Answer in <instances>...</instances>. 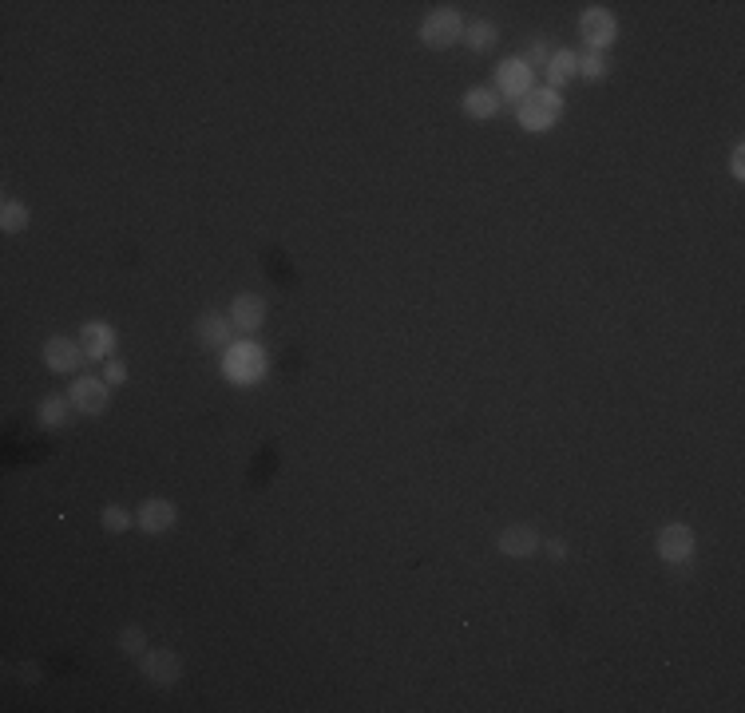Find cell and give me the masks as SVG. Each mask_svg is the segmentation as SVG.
Listing matches in <instances>:
<instances>
[{
  "mask_svg": "<svg viewBox=\"0 0 745 713\" xmlns=\"http://www.w3.org/2000/svg\"><path fill=\"white\" fill-rule=\"evenodd\" d=\"M222 377L230 381V385H238V389H250V385H258V381H266V373H270V357H266V349L254 341V337H242V341H230L226 349H222Z\"/></svg>",
  "mask_w": 745,
  "mask_h": 713,
  "instance_id": "cell-1",
  "label": "cell"
},
{
  "mask_svg": "<svg viewBox=\"0 0 745 713\" xmlns=\"http://www.w3.org/2000/svg\"><path fill=\"white\" fill-rule=\"evenodd\" d=\"M464 28H468V20H464V12L456 8V4H440V8H432L425 20H421V44L425 48H432V52H444V48H452V44H464Z\"/></svg>",
  "mask_w": 745,
  "mask_h": 713,
  "instance_id": "cell-2",
  "label": "cell"
},
{
  "mask_svg": "<svg viewBox=\"0 0 745 713\" xmlns=\"http://www.w3.org/2000/svg\"><path fill=\"white\" fill-rule=\"evenodd\" d=\"M559 119H563V96L551 92V88H535L532 96H524L516 103V123L528 135H547Z\"/></svg>",
  "mask_w": 745,
  "mask_h": 713,
  "instance_id": "cell-3",
  "label": "cell"
},
{
  "mask_svg": "<svg viewBox=\"0 0 745 713\" xmlns=\"http://www.w3.org/2000/svg\"><path fill=\"white\" fill-rule=\"evenodd\" d=\"M654 547H658V559H662L666 567H686V563H694L698 535H694L690 523H666V527H658Z\"/></svg>",
  "mask_w": 745,
  "mask_h": 713,
  "instance_id": "cell-4",
  "label": "cell"
},
{
  "mask_svg": "<svg viewBox=\"0 0 745 713\" xmlns=\"http://www.w3.org/2000/svg\"><path fill=\"white\" fill-rule=\"evenodd\" d=\"M579 36L587 40V52H607L619 40V16L603 4H591L579 16Z\"/></svg>",
  "mask_w": 745,
  "mask_h": 713,
  "instance_id": "cell-5",
  "label": "cell"
},
{
  "mask_svg": "<svg viewBox=\"0 0 745 713\" xmlns=\"http://www.w3.org/2000/svg\"><path fill=\"white\" fill-rule=\"evenodd\" d=\"M492 88L500 92V100L520 103L524 96H532L535 92V68L524 56H508V60H500V68H496V84H492Z\"/></svg>",
  "mask_w": 745,
  "mask_h": 713,
  "instance_id": "cell-6",
  "label": "cell"
},
{
  "mask_svg": "<svg viewBox=\"0 0 745 713\" xmlns=\"http://www.w3.org/2000/svg\"><path fill=\"white\" fill-rule=\"evenodd\" d=\"M80 349H84V361H88V365H104V361H111L115 349H119L115 325L104 321V317H88V321L80 325Z\"/></svg>",
  "mask_w": 745,
  "mask_h": 713,
  "instance_id": "cell-7",
  "label": "cell"
},
{
  "mask_svg": "<svg viewBox=\"0 0 745 713\" xmlns=\"http://www.w3.org/2000/svg\"><path fill=\"white\" fill-rule=\"evenodd\" d=\"M68 401L80 416H104L111 408V385L104 377H76L68 385Z\"/></svg>",
  "mask_w": 745,
  "mask_h": 713,
  "instance_id": "cell-8",
  "label": "cell"
},
{
  "mask_svg": "<svg viewBox=\"0 0 745 713\" xmlns=\"http://www.w3.org/2000/svg\"><path fill=\"white\" fill-rule=\"evenodd\" d=\"M139 670L151 686H175L183 678V658L171 650V646H155L139 658Z\"/></svg>",
  "mask_w": 745,
  "mask_h": 713,
  "instance_id": "cell-9",
  "label": "cell"
},
{
  "mask_svg": "<svg viewBox=\"0 0 745 713\" xmlns=\"http://www.w3.org/2000/svg\"><path fill=\"white\" fill-rule=\"evenodd\" d=\"M175 523H179V508H175V500H163V496L143 500L135 511V527L143 535H167Z\"/></svg>",
  "mask_w": 745,
  "mask_h": 713,
  "instance_id": "cell-10",
  "label": "cell"
},
{
  "mask_svg": "<svg viewBox=\"0 0 745 713\" xmlns=\"http://www.w3.org/2000/svg\"><path fill=\"white\" fill-rule=\"evenodd\" d=\"M44 365H48L52 373H60V377L76 373V369L84 365V349H80V337H64V333L48 337V341H44Z\"/></svg>",
  "mask_w": 745,
  "mask_h": 713,
  "instance_id": "cell-11",
  "label": "cell"
},
{
  "mask_svg": "<svg viewBox=\"0 0 745 713\" xmlns=\"http://www.w3.org/2000/svg\"><path fill=\"white\" fill-rule=\"evenodd\" d=\"M496 547H500V555H508V559H532V555H539L543 539H539V531L528 527V523H512V527H504V531L496 535Z\"/></svg>",
  "mask_w": 745,
  "mask_h": 713,
  "instance_id": "cell-12",
  "label": "cell"
},
{
  "mask_svg": "<svg viewBox=\"0 0 745 713\" xmlns=\"http://www.w3.org/2000/svg\"><path fill=\"white\" fill-rule=\"evenodd\" d=\"M226 317H230V325H234L242 337H250V333H258V329L266 325V298H258V294H238V298L230 302V309H226Z\"/></svg>",
  "mask_w": 745,
  "mask_h": 713,
  "instance_id": "cell-13",
  "label": "cell"
},
{
  "mask_svg": "<svg viewBox=\"0 0 745 713\" xmlns=\"http://www.w3.org/2000/svg\"><path fill=\"white\" fill-rule=\"evenodd\" d=\"M234 333L238 329L230 325V317L226 313H214V309L199 313V321H195V337H199L203 349H226L234 341Z\"/></svg>",
  "mask_w": 745,
  "mask_h": 713,
  "instance_id": "cell-14",
  "label": "cell"
},
{
  "mask_svg": "<svg viewBox=\"0 0 745 713\" xmlns=\"http://www.w3.org/2000/svg\"><path fill=\"white\" fill-rule=\"evenodd\" d=\"M575 76H579V52H571V48H555L551 60L543 64V80H547V88L559 92V88H567Z\"/></svg>",
  "mask_w": 745,
  "mask_h": 713,
  "instance_id": "cell-15",
  "label": "cell"
},
{
  "mask_svg": "<svg viewBox=\"0 0 745 713\" xmlns=\"http://www.w3.org/2000/svg\"><path fill=\"white\" fill-rule=\"evenodd\" d=\"M460 107H464V115H468V119L488 123V119H496V115H500V107H504V103H500V92H496V88L480 84V88H468V92H464Z\"/></svg>",
  "mask_w": 745,
  "mask_h": 713,
  "instance_id": "cell-16",
  "label": "cell"
},
{
  "mask_svg": "<svg viewBox=\"0 0 745 713\" xmlns=\"http://www.w3.org/2000/svg\"><path fill=\"white\" fill-rule=\"evenodd\" d=\"M72 412H76V408H72L68 397H56V393H52V397H44V401L36 405V420H40L44 428H64Z\"/></svg>",
  "mask_w": 745,
  "mask_h": 713,
  "instance_id": "cell-17",
  "label": "cell"
},
{
  "mask_svg": "<svg viewBox=\"0 0 745 713\" xmlns=\"http://www.w3.org/2000/svg\"><path fill=\"white\" fill-rule=\"evenodd\" d=\"M496 40H500L496 20H468V28H464V44H468L472 52H492Z\"/></svg>",
  "mask_w": 745,
  "mask_h": 713,
  "instance_id": "cell-18",
  "label": "cell"
},
{
  "mask_svg": "<svg viewBox=\"0 0 745 713\" xmlns=\"http://www.w3.org/2000/svg\"><path fill=\"white\" fill-rule=\"evenodd\" d=\"M28 222H32V210L20 199H4L0 203V230L4 234H20V230H28Z\"/></svg>",
  "mask_w": 745,
  "mask_h": 713,
  "instance_id": "cell-19",
  "label": "cell"
},
{
  "mask_svg": "<svg viewBox=\"0 0 745 713\" xmlns=\"http://www.w3.org/2000/svg\"><path fill=\"white\" fill-rule=\"evenodd\" d=\"M119 650L123 654H131V658H143L151 646H147V630L139 626V622H127L123 630H119Z\"/></svg>",
  "mask_w": 745,
  "mask_h": 713,
  "instance_id": "cell-20",
  "label": "cell"
},
{
  "mask_svg": "<svg viewBox=\"0 0 745 713\" xmlns=\"http://www.w3.org/2000/svg\"><path fill=\"white\" fill-rule=\"evenodd\" d=\"M100 527H104L107 535H123L127 527H135V511L119 508V504H107L100 511Z\"/></svg>",
  "mask_w": 745,
  "mask_h": 713,
  "instance_id": "cell-21",
  "label": "cell"
},
{
  "mask_svg": "<svg viewBox=\"0 0 745 713\" xmlns=\"http://www.w3.org/2000/svg\"><path fill=\"white\" fill-rule=\"evenodd\" d=\"M607 72H611V68H607V56H603V52H583V56H579V76H583V80H595V84H599V80H607Z\"/></svg>",
  "mask_w": 745,
  "mask_h": 713,
  "instance_id": "cell-22",
  "label": "cell"
},
{
  "mask_svg": "<svg viewBox=\"0 0 745 713\" xmlns=\"http://www.w3.org/2000/svg\"><path fill=\"white\" fill-rule=\"evenodd\" d=\"M551 52H555V48H551V44H547V40L539 36V40H532V48H528V56H524V60L532 64L535 72H543V64L551 60Z\"/></svg>",
  "mask_w": 745,
  "mask_h": 713,
  "instance_id": "cell-23",
  "label": "cell"
},
{
  "mask_svg": "<svg viewBox=\"0 0 745 713\" xmlns=\"http://www.w3.org/2000/svg\"><path fill=\"white\" fill-rule=\"evenodd\" d=\"M104 381L111 385V389H119V385H127V365L123 361H104Z\"/></svg>",
  "mask_w": 745,
  "mask_h": 713,
  "instance_id": "cell-24",
  "label": "cell"
},
{
  "mask_svg": "<svg viewBox=\"0 0 745 713\" xmlns=\"http://www.w3.org/2000/svg\"><path fill=\"white\" fill-rule=\"evenodd\" d=\"M730 175H734L738 183L745 179V147H742V143H738V147L730 151Z\"/></svg>",
  "mask_w": 745,
  "mask_h": 713,
  "instance_id": "cell-25",
  "label": "cell"
},
{
  "mask_svg": "<svg viewBox=\"0 0 745 713\" xmlns=\"http://www.w3.org/2000/svg\"><path fill=\"white\" fill-rule=\"evenodd\" d=\"M539 551H547L551 559H567V543H563V539H547Z\"/></svg>",
  "mask_w": 745,
  "mask_h": 713,
  "instance_id": "cell-26",
  "label": "cell"
},
{
  "mask_svg": "<svg viewBox=\"0 0 745 713\" xmlns=\"http://www.w3.org/2000/svg\"><path fill=\"white\" fill-rule=\"evenodd\" d=\"M20 678H28V682H36V678H40V666H36V662H28V666H20Z\"/></svg>",
  "mask_w": 745,
  "mask_h": 713,
  "instance_id": "cell-27",
  "label": "cell"
}]
</instances>
